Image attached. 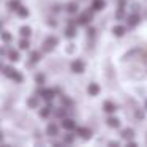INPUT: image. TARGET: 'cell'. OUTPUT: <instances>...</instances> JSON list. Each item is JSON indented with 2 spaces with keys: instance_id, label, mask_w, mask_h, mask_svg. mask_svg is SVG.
I'll use <instances>...</instances> for the list:
<instances>
[{
  "instance_id": "obj_13",
  "label": "cell",
  "mask_w": 147,
  "mask_h": 147,
  "mask_svg": "<svg viewBox=\"0 0 147 147\" xmlns=\"http://www.w3.org/2000/svg\"><path fill=\"white\" fill-rule=\"evenodd\" d=\"M120 136L123 138V139L130 141L131 138H134V130H133V128H123L122 133H120Z\"/></svg>"
},
{
  "instance_id": "obj_10",
  "label": "cell",
  "mask_w": 147,
  "mask_h": 147,
  "mask_svg": "<svg viewBox=\"0 0 147 147\" xmlns=\"http://www.w3.org/2000/svg\"><path fill=\"white\" fill-rule=\"evenodd\" d=\"M78 134H79L82 139H90L92 138V130H89V128H86V127H81V128H78Z\"/></svg>"
},
{
  "instance_id": "obj_12",
  "label": "cell",
  "mask_w": 147,
  "mask_h": 147,
  "mask_svg": "<svg viewBox=\"0 0 147 147\" xmlns=\"http://www.w3.org/2000/svg\"><path fill=\"white\" fill-rule=\"evenodd\" d=\"M87 93H89L90 96H96L100 93V86L96 82L89 84V87H87Z\"/></svg>"
},
{
  "instance_id": "obj_35",
  "label": "cell",
  "mask_w": 147,
  "mask_h": 147,
  "mask_svg": "<svg viewBox=\"0 0 147 147\" xmlns=\"http://www.w3.org/2000/svg\"><path fill=\"white\" fill-rule=\"evenodd\" d=\"M144 111H147V98H146V101H144Z\"/></svg>"
},
{
  "instance_id": "obj_20",
  "label": "cell",
  "mask_w": 147,
  "mask_h": 147,
  "mask_svg": "<svg viewBox=\"0 0 147 147\" xmlns=\"http://www.w3.org/2000/svg\"><path fill=\"white\" fill-rule=\"evenodd\" d=\"M8 57H10L11 62H18V60H19V52L11 49V51H8Z\"/></svg>"
},
{
  "instance_id": "obj_16",
  "label": "cell",
  "mask_w": 147,
  "mask_h": 147,
  "mask_svg": "<svg viewBox=\"0 0 147 147\" xmlns=\"http://www.w3.org/2000/svg\"><path fill=\"white\" fill-rule=\"evenodd\" d=\"M65 36L67 38H74L76 36V26H68L65 29Z\"/></svg>"
},
{
  "instance_id": "obj_15",
  "label": "cell",
  "mask_w": 147,
  "mask_h": 147,
  "mask_svg": "<svg viewBox=\"0 0 147 147\" xmlns=\"http://www.w3.org/2000/svg\"><path fill=\"white\" fill-rule=\"evenodd\" d=\"M46 131H48L49 136H57L59 134V127L55 123H49L48 128H46Z\"/></svg>"
},
{
  "instance_id": "obj_5",
  "label": "cell",
  "mask_w": 147,
  "mask_h": 147,
  "mask_svg": "<svg viewBox=\"0 0 147 147\" xmlns=\"http://www.w3.org/2000/svg\"><path fill=\"white\" fill-rule=\"evenodd\" d=\"M57 43H59V40L55 38V36H48L46 38V41H45V51H51V49H54L55 46H57Z\"/></svg>"
},
{
  "instance_id": "obj_9",
  "label": "cell",
  "mask_w": 147,
  "mask_h": 147,
  "mask_svg": "<svg viewBox=\"0 0 147 147\" xmlns=\"http://www.w3.org/2000/svg\"><path fill=\"white\" fill-rule=\"evenodd\" d=\"M62 127H63L65 130H68V131L76 130V122H74L73 119H65L63 117V120H62Z\"/></svg>"
},
{
  "instance_id": "obj_6",
  "label": "cell",
  "mask_w": 147,
  "mask_h": 147,
  "mask_svg": "<svg viewBox=\"0 0 147 147\" xmlns=\"http://www.w3.org/2000/svg\"><path fill=\"white\" fill-rule=\"evenodd\" d=\"M139 21H141V18H139V14L138 13H131L130 16L127 18V24H128V27H136L138 24H139Z\"/></svg>"
},
{
  "instance_id": "obj_33",
  "label": "cell",
  "mask_w": 147,
  "mask_h": 147,
  "mask_svg": "<svg viewBox=\"0 0 147 147\" xmlns=\"http://www.w3.org/2000/svg\"><path fill=\"white\" fill-rule=\"evenodd\" d=\"M87 35H89V36H93V35H95V29H93V27H90V29L87 30Z\"/></svg>"
},
{
  "instance_id": "obj_29",
  "label": "cell",
  "mask_w": 147,
  "mask_h": 147,
  "mask_svg": "<svg viewBox=\"0 0 147 147\" xmlns=\"http://www.w3.org/2000/svg\"><path fill=\"white\" fill-rule=\"evenodd\" d=\"M35 81L38 84H45V76H43V74H36L35 76Z\"/></svg>"
},
{
  "instance_id": "obj_26",
  "label": "cell",
  "mask_w": 147,
  "mask_h": 147,
  "mask_svg": "<svg viewBox=\"0 0 147 147\" xmlns=\"http://www.w3.org/2000/svg\"><path fill=\"white\" fill-rule=\"evenodd\" d=\"M27 105L30 106L32 109H35V108H38V98L36 96H33V98H30L29 101H27Z\"/></svg>"
},
{
  "instance_id": "obj_1",
  "label": "cell",
  "mask_w": 147,
  "mask_h": 147,
  "mask_svg": "<svg viewBox=\"0 0 147 147\" xmlns=\"http://www.w3.org/2000/svg\"><path fill=\"white\" fill-rule=\"evenodd\" d=\"M3 74L8 76V78H11L14 82H22V74L18 73V71L14 70V68H11V67H5L3 68Z\"/></svg>"
},
{
  "instance_id": "obj_21",
  "label": "cell",
  "mask_w": 147,
  "mask_h": 147,
  "mask_svg": "<svg viewBox=\"0 0 147 147\" xmlns=\"http://www.w3.org/2000/svg\"><path fill=\"white\" fill-rule=\"evenodd\" d=\"M51 112H52V109H51V106H46V108H43L41 111H40V115H41V117H49V115H51Z\"/></svg>"
},
{
  "instance_id": "obj_11",
  "label": "cell",
  "mask_w": 147,
  "mask_h": 147,
  "mask_svg": "<svg viewBox=\"0 0 147 147\" xmlns=\"http://www.w3.org/2000/svg\"><path fill=\"white\" fill-rule=\"evenodd\" d=\"M105 7H106L105 0H93L90 8H92V11H101V10H105Z\"/></svg>"
},
{
  "instance_id": "obj_36",
  "label": "cell",
  "mask_w": 147,
  "mask_h": 147,
  "mask_svg": "<svg viewBox=\"0 0 147 147\" xmlns=\"http://www.w3.org/2000/svg\"><path fill=\"white\" fill-rule=\"evenodd\" d=\"M0 141H2V133H0Z\"/></svg>"
},
{
  "instance_id": "obj_19",
  "label": "cell",
  "mask_w": 147,
  "mask_h": 147,
  "mask_svg": "<svg viewBox=\"0 0 147 147\" xmlns=\"http://www.w3.org/2000/svg\"><path fill=\"white\" fill-rule=\"evenodd\" d=\"M8 7H10V10L16 11L18 8L21 7V0H10V2H8Z\"/></svg>"
},
{
  "instance_id": "obj_31",
  "label": "cell",
  "mask_w": 147,
  "mask_h": 147,
  "mask_svg": "<svg viewBox=\"0 0 147 147\" xmlns=\"http://www.w3.org/2000/svg\"><path fill=\"white\" fill-rule=\"evenodd\" d=\"M62 105H65V106H71V105H73V101H71V100H68V98H62Z\"/></svg>"
},
{
  "instance_id": "obj_28",
  "label": "cell",
  "mask_w": 147,
  "mask_h": 147,
  "mask_svg": "<svg viewBox=\"0 0 147 147\" xmlns=\"http://www.w3.org/2000/svg\"><path fill=\"white\" fill-rule=\"evenodd\" d=\"M65 114H67V111H65L63 108H59L57 111H55V115H57V117H65Z\"/></svg>"
},
{
  "instance_id": "obj_37",
  "label": "cell",
  "mask_w": 147,
  "mask_h": 147,
  "mask_svg": "<svg viewBox=\"0 0 147 147\" xmlns=\"http://www.w3.org/2000/svg\"><path fill=\"white\" fill-rule=\"evenodd\" d=\"M0 70H2V63H0Z\"/></svg>"
},
{
  "instance_id": "obj_18",
  "label": "cell",
  "mask_w": 147,
  "mask_h": 147,
  "mask_svg": "<svg viewBox=\"0 0 147 147\" xmlns=\"http://www.w3.org/2000/svg\"><path fill=\"white\" fill-rule=\"evenodd\" d=\"M19 33H21V36H22V38H29V36L32 35V29H30V27H27V26H24V27H21Z\"/></svg>"
},
{
  "instance_id": "obj_27",
  "label": "cell",
  "mask_w": 147,
  "mask_h": 147,
  "mask_svg": "<svg viewBox=\"0 0 147 147\" xmlns=\"http://www.w3.org/2000/svg\"><path fill=\"white\" fill-rule=\"evenodd\" d=\"M29 46H30L29 40L24 38V40H21V41H19V48H21V49H29Z\"/></svg>"
},
{
  "instance_id": "obj_23",
  "label": "cell",
  "mask_w": 147,
  "mask_h": 147,
  "mask_svg": "<svg viewBox=\"0 0 147 147\" xmlns=\"http://www.w3.org/2000/svg\"><path fill=\"white\" fill-rule=\"evenodd\" d=\"M40 59H41V54H40L38 51L32 52V55H30V62H32V63H36V62H40Z\"/></svg>"
},
{
  "instance_id": "obj_7",
  "label": "cell",
  "mask_w": 147,
  "mask_h": 147,
  "mask_svg": "<svg viewBox=\"0 0 147 147\" xmlns=\"http://www.w3.org/2000/svg\"><path fill=\"white\" fill-rule=\"evenodd\" d=\"M103 111H105L106 114H114V112L117 111V106H115L112 101H109V100H106V101L103 103Z\"/></svg>"
},
{
  "instance_id": "obj_3",
  "label": "cell",
  "mask_w": 147,
  "mask_h": 147,
  "mask_svg": "<svg viewBox=\"0 0 147 147\" xmlns=\"http://www.w3.org/2000/svg\"><path fill=\"white\" fill-rule=\"evenodd\" d=\"M38 93L41 95V98H45L48 103L51 101V100H54V96H55V90H52V89H40Z\"/></svg>"
},
{
  "instance_id": "obj_17",
  "label": "cell",
  "mask_w": 147,
  "mask_h": 147,
  "mask_svg": "<svg viewBox=\"0 0 147 147\" xmlns=\"http://www.w3.org/2000/svg\"><path fill=\"white\" fill-rule=\"evenodd\" d=\"M78 8H79V7H78L76 2H70V3L67 5V8H65V10H67L70 14H74V13H78Z\"/></svg>"
},
{
  "instance_id": "obj_8",
  "label": "cell",
  "mask_w": 147,
  "mask_h": 147,
  "mask_svg": "<svg viewBox=\"0 0 147 147\" xmlns=\"http://www.w3.org/2000/svg\"><path fill=\"white\" fill-rule=\"evenodd\" d=\"M112 33H114V36H117V38H122V36L127 33V29H125L122 24H117V26L112 27Z\"/></svg>"
},
{
  "instance_id": "obj_30",
  "label": "cell",
  "mask_w": 147,
  "mask_h": 147,
  "mask_svg": "<svg viewBox=\"0 0 147 147\" xmlns=\"http://www.w3.org/2000/svg\"><path fill=\"white\" fill-rule=\"evenodd\" d=\"M73 141H74V136H73V134H67V136H65V142H67V144L73 142Z\"/></svg>"
},
{
  "instance_id": "obj_2",
  "label": "cell",
  "mask_w": 147,
  "mask_h": 147,
  "mask_svg": "<svg viewBox=\"0 0 147 147\" xmlns=\"http://www.w3.org/2000/svg\"><path fill=\"white\" fill-rule=\"evenodd\" d=\"M70 68H71V71H73V73L81 74V73H84V70H86V65H84V62H82V60L76 59V60H73V62H71Z\"/></svg>"
},
{
  "instance_id": "obj_22",
  "label": "cell",
  "mask_w": 147,
  "mask_h": 147,
  "mask_svg": "<svg viewBox=\"0 0 147 147\" xmlns=\"http://www.w3.org/2000/svg\"><path fill=\"white\" fill-rule=\"evenodd\" d=\"M16 11H18V14H19L21 18H27V16H29V10H27L26 7H22V5H21Z\"/></svg>"
},
{
  "instance_id": "obj_4",
  "label": "cell",
  "mask_w": 147,
  "mask_h": 147,
  "mask_svg": "<svg viewBox=\"0 0 147 147\" xmlns=\"http://www.w3.org/2000/svg\"><path fill=\"white\" fill-rule=\"evenodd\" d=\"M76 21H78V24H79V26H87V24L92 21V10H90V11H86V13H82Z\"/></svg>"
},
{
  "instance_id": "obj_24",
  "label": "cell",
  "mask_w": 147,
  "mask_h": 147,
  "mask_svg": "<svg viewBox=\"0 0 147 147\" xmlns=\"http://www.w3.org/2000/svg\"><path fill=\"white\" fill-rule=\"evenodd\" d=\"M0 36H2V41H5V43H10L11 38H13L10 32H2V33H0Z\"/></svg>"
},
{
  "instance_id": "obj_25",
  "label": "cell",
  "mask_w": 147,
  "mask_h": 147,
  "mask_svg": "<svg viewBox=\"0 0 147 147\" xmlns=\"http://www.w3.org/2000/svg\"><path fill=\"white\" fill-rule=\"evenodd\" d=\"M115 18H117L119 21H120V19H123V18H125V8L117 7V11H115Z\"/></svg>"
},
{
  "instance_id": "obj_14",
  "label": "cell",
  "mask_w": 147,
  "mask_h": 147,
  "mask_svg": "<svg viewBox=\"0 0 147 147\" xmlns=\"http://www.w3.org/2000/svg\"><path fill=\"white\" fill-rule=\"evenodd\" d=\"M106 125H108L109 128H119V127H120V120H119L117 117H108Z\"/></svg>"
},
{
  "instance_id": "obj_32",
  "label": "cell",
  "mask_w": 147,
  "mask_h": 147,
  "mask_svg": "<svg viewBox=\"0 0 147 147\" xmlns=\"http://www.w3.org/2000/svg\"><path fill=\"white\" fill-rule=\"evenodd\" d=\"M125 5H127L125 0H119V2H117V7H120V8H125Z\"/></svg>"
},
{
  "instance_id": "obj_34",
  "label": "cell",
  "mask_w": 147,
  "mask_h": 147,
  "mask_svg": "<svg viewBox=\"0 0 147 147\" xmlns=\"http://www.w3.org/2000/svg\"><path fill=\"white\" fill-rule=\"evenodd\" d=\"M3 54H7V49H3V48H0V55H3Z\"/></svg>"
}]
</instances>
